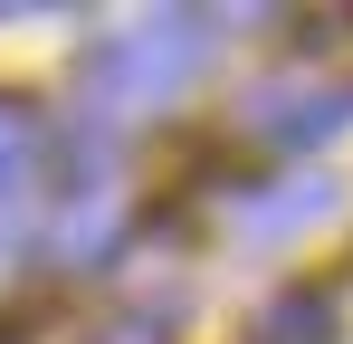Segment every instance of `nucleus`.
Returning <instances> with one entry per match:
<instances>
[{"label":"nucleus","instance_id":"f257e3e1","mask_svg":"<svg viewBox=\"0 0 353 344\" xmlns=\"http://www.w3.org/2000/svg\"><path fill=\"white\" fill-rule=\"evenodd\" d=\"M201 67H210V19L201 10H163V19H143V29H124V39H105L86 57V106L96 115H153Z\"/></svg>","mask_w":353,"mask_h":344},{"label":"nucleus","instance_id":"f03ea898","mask_svg":"<svg viewBox=\"0 0 353 344\" xmlns=\"http://www.w3.org/2000/svg\"><path fill=\"white\" fill-rule=\"evenodd\" d=\"M115 249H124V182L105 163H86L48 211V258L58 268H105Z\"/></svg>","mask_w":353,"mask_h":344},{"label":"nucleus","instance_id":"7ed1b4c3","mask_svg":"<svg viewBox=\"0 0 353 344\" xmlns=\"http://www.w3.org/2000/svg\"><path fill=\"white\" fill-rule=\"evenodd\" d=\"M353 124V86H258L248 96V134L258 144H325Z\"/></svg>","mask_w":353,"mask_h":344},{"label":"nucleus","instance_id":"20e7f679","mask_svg":"<svg viewBox=\"0 0 353 344\" xmlns=\"http://www.w3.org/2000/svg\"><path fill=\"white\" fill-rule=\"evenodd\" d=\"M39 172H48V124L39 106L0 96V211H39Z\"/></svg>","mask_w":353,"mask_h":344},{"label":"nucleus","instance_id":"39448f33","mask_svg":"<svg viewBox=\"0 0 353 344\" xmlns=\"http://www.w3.org/2000/svg\"><path fill=\"white\" fill-rule=\"evenodd\" d=\"M325 211H334V182H325V172H296V182L248 191V201H239V229H248V239H296V229H315Z\"/></svg>","mask_w":353,"mask_h":344},{"label":"nucleus","instance_id":"423d86ee","mask_svg":"<svg viewBox=\"0 0 353 344\" xmlns=\"http://www.w3.org/2000/svg\"><path fill=\"white\" fill-rule=\"evenodd\" d=\"M258 344H334V296L325 287H296L258 316Z\"/></svg>","mask_w":353,"mask_h":344},{"label":"nucleus","instance_id":"0eeeda50","mask_svg":"<svg viewBox=\"0 0 353 344\" xmlns=\"http://www.w3.org/2000/svg\"><path fill=\"white\" fill-rule=\"evenodd\" d=\"M39 239V211H0V278L19 268V249Z\"/></svg>","mask_w":353,"mask_h":344},{"label":"nucleus","instance_id":"6e6552de","mask_svg":"<svg viewBox=\"0 0 353 344\" xmlns=\"http://www.w3.org/2000/svg\"><path fill=\"white\" fill-rule=\"evenodd\" d=\"M86 344H172V335H163L153 316H115V325H96Z\"/></svg>","mask_w":353,"mask_h":344}]
</instances>
